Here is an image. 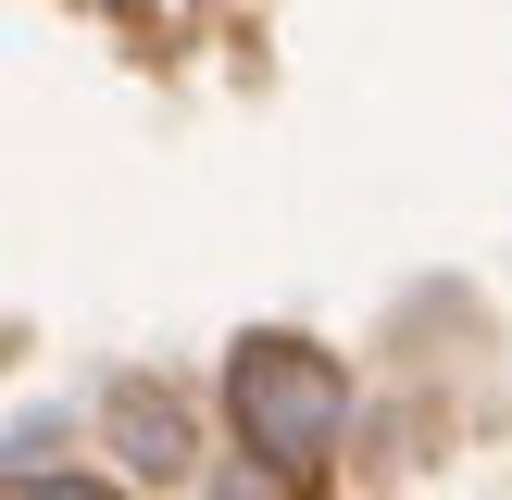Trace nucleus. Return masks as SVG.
Segmentation results:
<instances>
[{
  "instance_id": "obj_1",
  "label": "nucleus",
  "mask_w": 512,
  "mask_h": 500,
  "mask_svg": "<svg viewBox=\"0 0 512 500\" xmlns=\"http://www.w3.org/2000/svg\"><path fill=\"white\" fill-rule=\"evenodd\" d=\"M225 413H238V438L275 475H325L338 463V425H350V375L325 350H300V338H250L225 363Z\"/></svg>"
},
{
  "instance_id": "obj_2",
  "label": "nucleus",
  "mask_w": 512,
  "mask_h": 500,
  "mask_svg": "<svg viewBox=\"0 0 512 500\" xmlns=\"http://www.w3.org/2000/svg\"><path fill=\"white\" fill-rule=\"evenodd\" d=\"M113 438H125L138 475H175V463H188V425H175V400H150V388H113Z\"/></svg>"
},
{
  "instance_id": "obj_3",
  "label": "nucleus",
  "mask_w": 512,
  "mask_h": 500,
  "mask_svg": "<svg viewBox=\"0 0 512 500\" xmlns=\"http://www.w3.org/2000/svg\"><path fill=\"white\" fill-rule=\"evenodd\" d=\"M13 475H50V413H13Z\"/></svg>"
},
{
  "instance_id": "obj_4",
  "label": "nucleus",
  "mask_w": 512,
  "mask_h": 500,
  "mask_svg": "<svg viewBox=\"0 0 512 500\" xmlns=\"http://www.w3.org/2000/svg\"><path fill=\"white\" fill-rule=\"evenodd\" d=\"M13 500H100V488H50V475H13Z\"/></svg>"
}]
</instances>
